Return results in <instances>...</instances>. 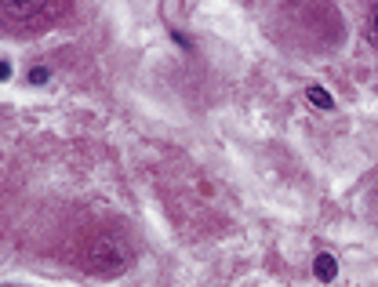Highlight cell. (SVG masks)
<instances>
[{"instance_id":"obj_1","label":"cell","mask_w":378,"mask_h":287,"mask_svg":"<svg viewBox=\"0 0 378 287\" xmlns=\"http://www.w3.org/2000/svg\"><path fill=\"white\" fill-rule=\"evenodd\" d=\"M128 258H131L128 247H124L113 233H98V236L84 247V255H80L84 269L95 273V277H117V273L128 266Z\"/></svg>"},{"instance_id":"obj_2","label":"cell","mask_w":378,"mask_h":287,"mask_svg":"<svg viewBox=\"0 0 378 287\" xmlns=\"http://www.w3.org/2000/svg\"><path fill=\"white\" fill-rule=\"evenodd\" d=\"M0 11H4L8 22H37V26H44L51 15H62L66 4H4Z\"/></svg>"},{"instance_id":"obj_3","label":"cell","mask_w":378,"mask_h":287,"mask_svg":"<svg viewBox=\"0 0 378 287\" xmlns=\"http://www.w3.org/2000/svg\"><path fill=\"white\" fill-rule=\"evenodd\" d=\"M313 273H316V280H320V284H331V280H335V273H338V262H335V255L320 251V255L313 258Z\"/></svg>"},{"instance_id":"obj_4","label":"cell","mask_w":378,"mask_h":287,"mask_svg":"<svg viewBox=\"0 0 378 287\" xmlns=\"http://www.w3.org/2000/svg\"><path fill=\"white\" fill-rule=\"evenodd\" d=\"M306 98L313 102L316 109H335V98H331L324 87H316V84H313V87H306Z\"/></svg>"},{"instance_id":"obj_5","label":"cell","mask_w":378,"mask_h":287,"mask_svg":"<svg viewBox=\"0 0 378 287\" xmlns=\"http://www.w3.org/2000/svg\"><path fill=\"white\" fill-rule=\"evenodd\" d=\"M368 44L378 51V4L368 11Z\"/></svg>"},{"instance_id":"obj_6","label":"cell","mask_w":378,"mask_h":287,"mask_svg":"<svg viewBox=\"0 0 378 287\" xmlns=\"http://www.w3.org/2000/svg\"><path fill=\"white\" fill-rule=\"evenodd\" d=\"M29 84H48V70H44V66H33V70H29Z\"/></svg>"},{"instance_id":"obj_7","label":"cell","mask_w":378,"mask_h":287,"mask_svg":"<svg viewBox=\"0 0 378 287\" xmlns=\"http://www.w3.org/2000/svg\"><path fill=\"white\" fill-rule=\"evenodd\" d=\"M171 37H175V44H178V48H186V51L193 48V40L186 37V33H171Z\"/></svg>"}]
</instances>
